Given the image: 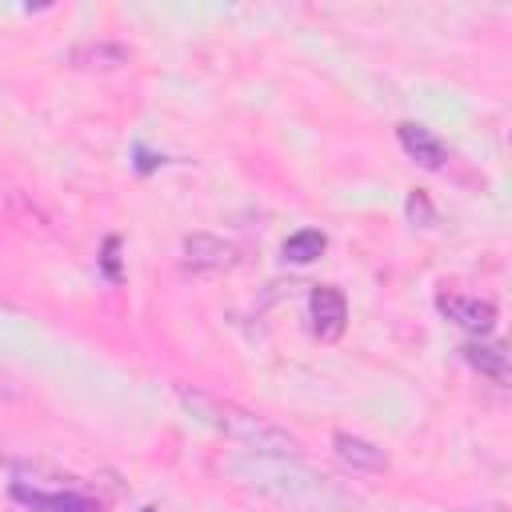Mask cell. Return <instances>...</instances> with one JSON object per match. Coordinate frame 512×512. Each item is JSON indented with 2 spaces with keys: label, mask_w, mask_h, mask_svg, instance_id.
Masks as SVG:
<instances>
[{
  "label": "cell",
  "mask_w": 512,
  "mask_h": 512,
  "mask_svg": "<svg viewBox=\"0 0 512 512\" xmlns=\"http://www.w3.org/2000/svg\"><path fill=\"white\" fill-rule=\"evenodd\" d=\"M224 472L264 496V500H276L292 512H360L364 500L344 488L340 480L324 476V472H312L304 464H296V456H232L224 460Z\"/></svg>",
  "instance_id": "obj_1"
},
{
  "label": "cell",
  "mask_w": 512,
  "mask_h": 512,
  "mask_svg": "<svg viewBox=\"0 0 512 512\" xmlns=\"http://www.w3.org/2000/svg\"><path fill=\"white\" fill-rule=\"evenodd\" d=\"M176 396H180V404H184L200 424H208V428H216L220 436L236 440V444H240L244 452H252V456H296V452H300V444H296L284 428L260 420L256 412H248V408H240V404H232V400H220V396H212V392L184 388V384L176 388Z\"/></svg>",
  "instance_id": "obj_2"
},
{
  "label": "cell",
  "mask_w": 512,
  "mask_h": 512,
  "mask_svg": "<svg viewBox=\"0 0 512 512\" xmlns=\"http://www.w3.org/2000/svg\"><path fill=\"white\" fill-rule=\"evenodd\" d=\"M240 264L236 244L212 236V232H192L184 236V268L188 272H228Z\"/></svg>",
  "instance_id": "obj_3"
},
{
  "label": "cell",
  "mask_w": 512,
  "mask_h": 512,
  "mask_svg": "<svg viewBox=\"0 0 512 512\" xmlns=\"http://www.w3.org/2000/svg\"><path fill=\"white\" fill-rule=\"evenodd\" d=\"M440 312L464 328V332H476V336H488L496 328V304L492 300H480V296H460V292H444L440 300Z\"/></svg>",
  "instance_id": "obj_4"
},
{
  "label": "cell",
  "mask_w": 512,
  "mask_h": 512,
  "mask_svg": "<svg viewBox=\"0 0 512 512\" xmlns=\"http://www.w3.org/2000/svg\"><path fill=\"white\" fill-rule=\"evenodd\" d=\"M308 312H312V332L320 340H340V332L348 324V304H344V292L340 288L316 284L312 296H308Z\"/></svg>",
  "instance_id": "obj_5"
},
{
  "label": "cell",
  "mask_w": 512,
  "mask_h": 512,
  "mask_svg": "<svg viewBox=\"0 0 512 512\" xmlns=\"http://www.w3.org/2000/svg\"><path fill=\"white\" fill-rule=\"evenodd\" d=\"M12 496L32 512H100V500L84 492H40L28 484H12Z\"/></svg>",
  "instance_id": "obj_6"
},
{
  "label": "cell",
  "mask_w": 512,
  "mask_h": 512,
  "mask_svg": "<svg viewBox=\"0 0 512 512\" xmlns=\"http://www.w3.org/2000/svg\"><path fill=\"white\" fill-rule=\"evenodd\" d=\"M396 136H400V148L420 164V168H428V172H440L444 168V160H448V152H444V144L424 128V124H400L396 128Z\"/></svg>",
  "instance_id": "obj_7"
},
{
  "label": "cell",
  "mask_w": 512,
  "mask_h": 512,
  "mask_svg": "<svg viewBox=\"0 0 512 512\" xmlns=\"http://www.w3.org/2000/svg\"><path fill=\"white\" fill-rule=\"evenodd\" d=\"M128 60H132V48L128 44H116V40H88V44H76L68 52V64H76V68H100V72L124 68Z\"/></svg>",
  "instance_id": "obj_8"
},
{
  "label": "cell",
  "mask_w": 512,
  "mask_h": 512,
  "mask_svg": "<svg viewBox=\"0 0 512 512\" xmlns=\"http://www.w3.org/2000/svg\"><path fill=\"white\" fill-rule=\"evenodd\" d=\"M332 448H336V456H340L348 468H356V472H384V468H388V456H384L372 440H364V436L336 432V436H332Z\"/></svg>",
  "instance_id": "obj_9"
},
{
  "label": "cell",
  "mask_w": 512,
  "mask_h": 512,
  "mask_svg": "<svg viewBox=\"0 0 512 512\" xmlns=\"http://www.w3.org/2000/svg\"><path fill=\"white\" fill-rule=\"evenodd\" d=\"M464 356L480 376H488L496 384H508V352H504V344H468Z\"/></svg>",
  "instance_id": "obj_10"
},
{
  "label": "cell",
  "mask_w": 512,
  "mask_h": 512,
  "mask_svg": "<svg viewBox=\"0 0 512 512\" xmlns=\"http://www.w3.org/2000/svg\"><path fill=\"white\" fill-rule=\"evenodd\" d=\"M324 248H328L324 232H316V228H300V232H292V236L284 240V260H292V264H308V260H316Z\"/></svg>",
  "instance_id": "obj_11"
},
{
  "label": "cell",
  "mask_w": 512,
  "mask_h": 512,
  "mask_svg": "<svg viewBox=\"0 0 512 512\" xmlns=\"http://www.w3.org/2000/svg\"><path fill=\"white\" fill-rule=\"evenodd\" d=\"M116 248H120V240H116V236H108V240H104V272H108V280H120V264H116Z\"/></svg>",
  "instance_id": "obj_12"
},
{
  "label": "cell",
  "mask_w": 512,
  "mask_h": 512,
  "mask_svg": "<svg viewBox=\"0 0 512 512\" xmlns=\"http://www.w3.org/2000/svg\"><path fill=\"white\" fill-rule=\"evenodd\" d=\"M408 216H412V220L420 216L424 224H432V208H428V200H424V192H412V196H408Z\"/></svg>",
  "instance_id": "obj_13"
},
{
  "label": "cell",
  "mask_w": 512,
  "mask_h": 512,
  "mask_svg": "<svg viewBox=\"0 0 512 512\" xmlns=\"http://www.w3.org/2000/svg\"><path fill=\"white\" fill-rule=\"evenodd\" d=\"M0 396H12V388H4V384H0Z\"/></svg>",
  "instance_id": "obj_14"
},
{
  "label": "cell",
  "mask_w": 512,
  "mask_h": 512,
  "mask_svg": "<svg viewBox=\"0 0 512 512\" xmlns=\"http://www.w3.org/2000/svg\"><path fill=\"white\" fill-rule=\"evenodd\" d=\"M480 512H500V508H480Z\"/></svg>",
  "instance_id": "obj_15"
},
{
  "label": "cell",
  "mask_w": 512,
  "mask_h": 512,
  "mask_svg": "<svg viewBox=\"0 0 512 512\" xmlns=\"http://www.w3.org/2000/svg\"><path fill=\"white\" fill-rule=\"evenodd\" d=\"M140 512H156V508H140Z\"/></svg>",
  "instance_id": "obj_16"
},
{
  "label": "cell",
  "mask_w": 512,
  "mask_h": 512,
  "mask_svg": "<svg viewBox=\"0 0 512 512\" xmlns=\"http://www.w3.org/2000/svg\"><path fill=\"white\" fill-rule=\"evenodd\" d=\"M0 308H8V304H4V300H0Z\"/></svg>",
  "instance_id": "obj_17"
}]
</instances>
